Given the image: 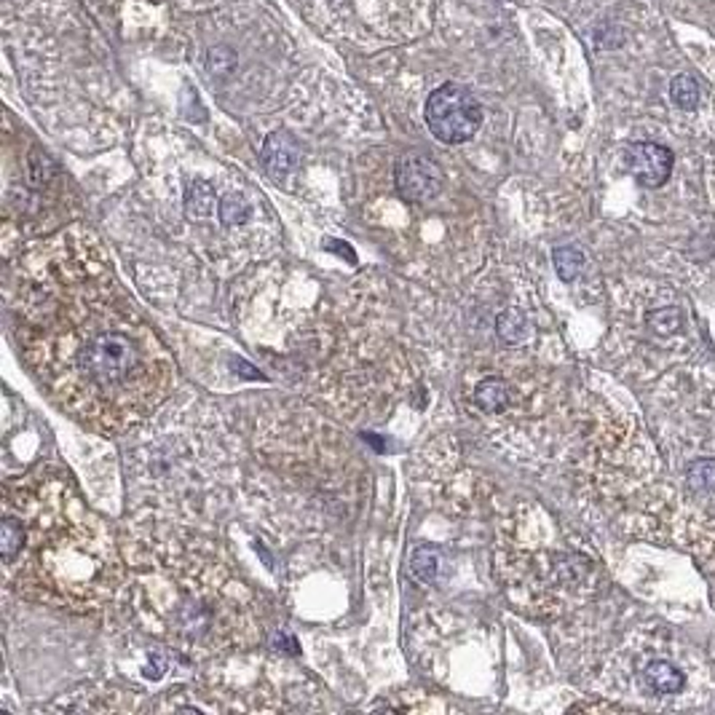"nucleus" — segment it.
Here are the masks:
<instances>
[{
    "label": "nucleus",
    "instance_id": "f257e3e1",
    "mask_svg": "<svg viewBox=\"0 0 715 715\" xmlns=\"http://www.w3.org/2000/svg\"><path fill=\"white\" fill-rule=\"evenodd\" d=\"M14 332L44 392L100 432L148 418L172 389V356L84 239H60L22 265Z\"/></svg>",
    "mask_w": 715,
    "mask_h": 715
},
{
    "label": "nucleus",
    "instance_id": "f03ea898",
    "mask_svg": "<svg viewBox=\"0 0 715 715\" xmlns=\"http://www.w3.org/2000/svg\"><path fill=\"white\" fill-rule=\"evenodd\" d=\"M424 118H427L429 132L440 142L461 145V142H469L483 126V108L467 89L456 84H445L429 94Z\"/></svg>",
    "mask_w": 715,
    "mask_h": 715
},
{
    "label": "nucleus",
    "instance_id": "7ed1b4c3",
    "mask_svg": "<svg viewBox=\"0 0 715 715\" xmlns=\"http://www.w3.org/2000/svg\"><path fill=\"white\" fill-rule=\"evenodd\" d=\"M627 172L643 188H662L672 175V150L659 142H632L624 150Z\"/></svg>",
    "mask_w": 715,
    "mask_h": 715
},
{
    "label": "nucleus",
    "instance_id": "20e7f679",
    "mask_svg": "<svg viewBox=\"0 0 715 715\" xmlns=\"http://www.w3.org/2000/svg\"><path fill=\"white\" fill-rule=\"evenodd\" d=\"M397 188L408 201H429L443 191V172L424 156H402L397 161Z\"/></svg>",
    "mask_w": 715,
    "mask_h": 715
},
{
    "label": "nucleus",
    "instance_id": "39448f33",
    "mask_svg": "<svg viewBox=\"0 0 715 715\" xmlns=\"http://www.w3.org/2000/svg\"><path fill=\"white\" fill-rule=\"evenodd\" d=\"M297 158H300V148H297V142L287 132H273L265 140L263 153H260V161H263L265 172L273 180H281L284 175H289L295 169Z\"/></svg>",
    "mask_w": 715,
    "mask_h": 715
},
{
    "label": "nucleus",
    "instance_id": "423d86ee",
    "mask_svg": "<svg viewBox=\"0 0 715 715\" xmlns=\"http://www.w3.org/2000/svg\"><path fill=\"white\" fill-rule=\"evenodd\" d=\"M643 686L654 694V696H672V694H680L683 686H686V678L683 672L670 664V662H651L646 670H643Z\"/></svg>",
    "mask_w": 715,
    "mask_h": 715
},
{
    "label": "nucleus",
    "instance_id": "0eeeda50",
    "mask_svg": "<svg viewBox=\"0 0 715 715\" xmlns=\"http://www.w3.org/2000/svg\"><path fill=\"white\" fill-rule=\"evenodd\" d=\"M475 400L485 413H501L509 408L512 392L501 378H485L477 389H475Z\"/></svg>",
    "mask_w": 715,
    "mask_h": 715
},
{
    "label": "nucleus",
    "instance_id": "6e6552de",
    "mask_svg": "<svg viewBox=\"0 0 715 715\" xmlns=\"http://www.w3.org/2000/svg\"><path fill=\"white\" fill-rule=\"evenodd\" d=\"M686 483L696 493H715V459H696L686 467Z\"/></svg>",
    "mask_w": 715,
    "mask_h": 715
},
{
    "label": "nucleus",
    "instance_id": "1a4fd4ad",
    "mask_svg": "<svg viewBox=\"0 0 715 715\" xmlns=\"http://www.w3.org/2000/svg\"><path fill=\"white\" fill-rule=\"evenodd\" d=\"M699 97H702V92H699L696 78L680 73V76H675V78L670 81V100H672L680 110H696Z\"/></svg>",
    "mask_w": 715,
    "mask_h": 715
},
{
    "label": "nucleus",
    "instance_id": "9d476101",
    "mask_svg": "<svg viewBox=\"0 0 715 715\" xmlns=\"http://www.w3.org/2000/svg\"><path fill=\"white\" fill-rule=\"evenodd\" d=\"M648 327L656 332V335H675L683 329V313L680 308L675 305H664V308H654L648 316H646Z\"/></svg>",
    "mask_w": 715,
    "mask_h": 715
},
{
    "label": "nucleus",
    "instance_id": "9b49d317",
    "mask_svg": "<svg viewBox=\"0 0 715 715\" xmlns=\"http://www.w3.org/2000/svg\"><path fill=\"white\" fill-rule=\"evenodd\" d=\"M552 260H555V271L563 281H573L584 268V255L576 247H557Z\"/></svg>",
    "mask_w": 715,
    "mask_h": 715
},
{
    "label": "nucleus",
    "instance_id": "f8f14e48",
    "mask_svg": "<svg viewBox=\"0 0 715 715\" xmlns=\"http://www.w3.org/2000/svg\"><path fill=\"white\" fill-rule=\"evenodd\" d=\"M22 547H25V525L20 517L9 515L4 520V563L6 565L14 563L17 555L22 552Z\"/></svg>",
    "mask_w": 715,
    "mask_h": 715
},
{
    "label": "nucleus",
    "instance_id": "ddd939ff",
    "mask_svg": "<svg viewBox=\"0 0 715 715\" xmlns=\"http://www.w3.org/2000/svg\"><path fill=\"white\" fill-rule=\"evenodd\" d=\"M410 571L416 573L418 581L424 584H432L437 579V571H440V552L432 549V547H421L413 552V560H410Z\"/></svg>",
    "mask_w": 715,
    "mask_h": 715
},
{
    "label": "nucleus",
    "instance_id": "4468645a",
    "mask_svg": "<svg viewBox=\"0 0 715 715\" xmlns=\"http://www.w3.org/2000/svg\"><path fill=\"white\" fill-rule=\"evenodd\" d=\"M499 335L507 340V343H520L525 335H528V321L520 311H507L499 316Z\"/></svg>",
    "mask_w": 715,
    "mask_h": 715
},
{
    "label": "nucleus",
    "instance_id": "2eb2a0df",
    "mask_svg": "<svg viewBox=\"0 0 715 715\" xmlns=\"http://www.w3.org/2000/svg\"><path fill=\"white\" fill-rule=\"evenodd\" d=\"M212 207H215V191L207 183H193L188 188V212L204 217L212 212Z\"/></svg>",
    "mask_w": 715,
    "mask_h": 715
},
{
    "label": "nucleus",
    "instance_id": "dca6fc26",
    "mask_svg": "<svg viewBox=\"0 0 715 715\" xmlns=\"http://www.w3.org/2000/svg\"><path fill=\"white\" fill-rule=\"evenodd\" d=\"M247 215H249V207H247V201H244L241 196H228V199L220 204V217H223V223H228V225L244 223Z\"/></svg>",
    "mask_w": 715,
    "mask_h": 715
}]
</instances>
